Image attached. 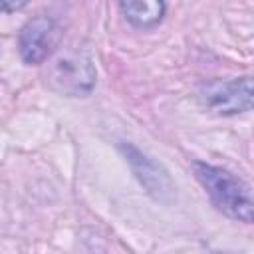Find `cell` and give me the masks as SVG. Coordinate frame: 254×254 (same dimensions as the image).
<instances>
[{
	"mask_svg": "<svg viewBox=\"0 0 254 254\" xmlns=\"http://www.w3.org/2000/svg\"><path fill=\"white\" fill-rule=\"evenodd\" d=\"M95 67L89 56L77 50H65L48 62L46 85L65 97H87L95 87Z\"/></svg>",
	"mask_w": 254,
	"mask_h": 254,
	"instance_id": "cell-2",
	"label": "cell"
},
{
	"mask_svg": "<svg viewBox=\"0 0 254 254\" xmlns=\"http://www.w3.org/2000/svg\"><path fill=\"white\" fill-rule=\"evenodd\" d=\"M119 6L125 20L141 30H149L161 24L167 12L165 0H119Z\"/></svg>",
	"mask_w": 254,
	"mask_h": 254,
	"instance_id": "cell-6",
	"label": "cell"
},
{
	"mask_svg": "<svg viewBox=\"0 0 254 254\" xmlns=\"http://www.w3.org/2000/svg\"><path fill=\"white\" fill-rule=\"evenodd\" d=\"M60 40V28L48 16H36L24 24L18 36V50L20 58L28 65H36L46 62Z\"/></svg>",
	"mask_w": 254,
	"mask_h": 254,
	"instance_id": "cell-4",
	"label": "cell"
},
{
	"mask_svg": "<svg viewBox=\"0 0 254 254\" xmlns=\"http://www.w3.org/2000/svg\"><path fill=\"white\" fill-rule=\"evenodd\" d=\"M28 2H32V0H2V10L6 14H10V12H16V10H22Z\"/></svg>",
	"mask_w": 254,
	"mask_h": 254,
	"instance_id": "cell-7",
	"label": "cell"
},
{
	"mask_svg": "<svg viewBox=\"0 0 254 254\" xmlns=\"http://www.w3.org/2000/svg\"><path fill=\"white\" fill-rule=\"evenodd\" d=\"M190 167L210 202L222 214L244 224H254V190L242 179L222 167L202 161H194Z\"/></svg>",
	"mask_w": 254,
	"mask_h": 254,
	"instance_id": "cell-1",
	"label": "cell"
},
{
	"mask_svg": "<svg viewBox=\"0 0 254 254\" xmlns=\"http://www.w3.org/2000/svg\"><path fill=\"white\" fill-rule=\"evenodd\" d=\"M200 105L222 117L246 113L254 109V77H234L228 81H210L200 87Z\"/></svg>",
	"mask_w": 254,
	"mask_h": 254,
	"instance_id": "cell-3",
	"label": "cell"
},
{
	"mask_svg": "<svg viewBox=\"0 0 254 254\" xmlns=\"http://www.w3.org/2000/svg\"><path fill=\"white\" fill-rule=\"evenodd\" d=\"M119 149L125 153V159L129 161L135 177L147 189V192L153 194L157 200H167L171 196V192H173V185H171V179H169L167 171L159 163H155L151 157L143 155L133 145L121 143Z\"/></svg>",
	"mask_w": 254,
	"mask_h": 254,
	"instance_id": "cell-5",
	"label": "cell"
}]
</instances>
